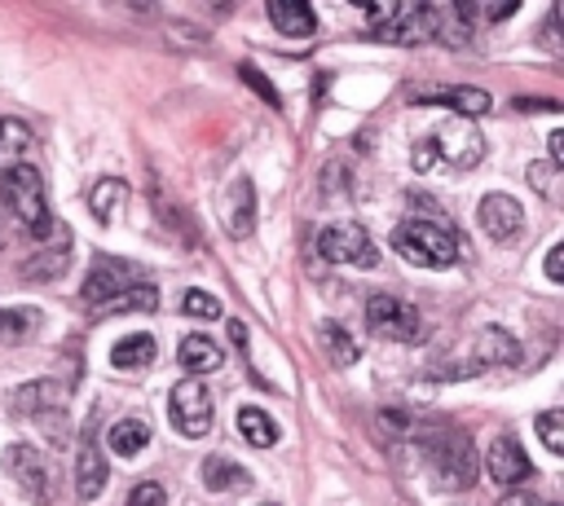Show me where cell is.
Instances as JSON below:
<instances>
[{"label":"cell","instance_id":"obj_10","mask_svg":"<svg viewBox=\"0 0 564 506\" xmlns=\"http://www.w3.org/2000/svg\"><path fill=\"white\" fill-rule=\"evenodd\" d=\"M167 414H172V427L189 440L207 436L212 431V414H216V400H212V387L203 378H181L167 396Z\"/></svg>","mask_w":564,"mask_h":506},{"label":"cell","instance_id":"obj_7","mask_svg":"<svg viewBox=\"0 0 564 506\" xmlns=\"http://www.w3.org/2000/svg\"><path fill=\"white\" fill-rule=\"evenodd\" d=\"M516 356H520V343H516L502 326H485V330H476L471 348H467L458 361L441 365L436 374H441V378H467V374H480V370H489V365H511Z\"/></svg>","mask_w":564,"mask_h":506},{"label":"cell","instance_id":"obj_8","mask_svg":"<svg viewBox=\"0 0 564 506\" xmlns=\"http://www.w3.org/2000/svg\"><path fill=\"white\" fill-rule=\"evenodd\" d=\"M366 326L388 343H419L423 339V312L397 295H370L366 299Z\"/></svg>","mask_w":564,"mask_h":506},{"label":"cell","instance_id":"obj_26","mask_svg":"<svg viewBox=\"0 0 564 506\" xmlns=\"http://www.w3.org/2000/svg\"><path fill=\"white\" fill-rule=\"evenodd\" d=\"M106 444H110V453L132 458V453H141V449L150 444V427H145L141 418H123V422H115V427H110Z\"/></svg>","mask_w":564,"mask_h":506},{"label":"cell","instance_id":"obj_17","mask_svg":"<svg viewBox=\"0 0 564 506\" xmlns=\"http://www.w3.org/2000/svg\"><path fill=\"white\" fill-rule=\"evenodd\" d=\"M220 220L229 229V238H247L256 229V185L247 176L229 180L225 189V207H220Z\"/></svg>","mask_w":564,"mask_h":506},{"label":"cell","instance_id":"obj_34","mask_svg":"<svg viewBox=\"0 0 564 506\" xmlns=\"http://www.w3.org/2000/svg\"><path fill=\"white\" fill-rule=\"evenodd\" d=\"M551 176H555L551 163H529V180H533L538 194H551Z\"/></svg>","mask_w":564,"mask_h":506},{"label":"cell","instance_id":"obj_1","mask_svg":"<svg viewBox=\"0 0 564 506\" xmlns=\"http://www.w3.org/2000/svg\"><path fill=\"white\" fill-rule=\"evenodd\" d=\"M414 440L427 458V471L432 480L445 488V493H458V488H471L476 480V449H471V436L454 422H423L414 427Z\"/></svg>","mask_w":564,"mask_h":506},{"label":"cell","instance_id":"obj_14","mask_svg":"<svg viewBox=\"0 0 564 506\" xmlns=\"http://www.w3.org/2000/svg\"><path fill=\"white\" fill-rule=\"evenodd\" d=\"M476 220H480L485 238H494V242H516L520 229H524V207H520L511 194H485Z\"/></svg>","mask_w":564,"mask_h":506},{"label":"cell","instance_id":"obj_36","mask_svg":"<svg viewBox=\"0 0 564 506\" xmlns=\"http://www.w3.org/2000/svg\"><path fill=\"white\" fill-rule=\"evenodd\" d=\"M546 277H551V282H560V242L546 251Z\"/></svg>","mask_w":564,"mask_h":506},{"label":"cell","instance_id":"obj_4","mask_svg":"<svg viewBox=\"0 0 564 506\" xmlns=\"http://www.w3.org/2000/svg\"><path fill=\"white\" fill-rule=\"evenodd\" d=\"M0 202H4V207H9L35 238L53 233L48 189H44L40 167H31V163H13V167H4V172H0Z\"/></svg>","mask_w":564,"mask_h":506},{"label":"cell","instance_id":"obj_27","mask_svg":"<svg viewBox=\"0 0 564 506\" xmlns=\"http://www.w3.org/2000/svg\"><path fill=\"white\" fill-rule=\"evenodd\" d=\"M154 304H159V290H154L150 282H141V286H132V290H123V295L97 304V312H101V317H110V312H154Z\"/></svg>","mask_w":564,"mask_h":506},{"label":"cell","instance_id":"obj_28","mask_svg":"<svg viewBox=\"0 0 564 506\" xmlns=\"http://www.w3.org/2000/svg\"><path fill=\"white\" fill-rule=\"evenodd\" d=\"M26 145H31V128L22 119H0V172L22 163Z\"/></svg>","mask_w":564,"mask_h":506},{"label":"cell","instance_id":"obj_13","mask_svg":"<svg viewBox=\"0 0 564 506\" xmlns=\"http://www.w3.org/2000/svg\"><path fill=\"white\" fill-rule=\"evenodd\" d=\"M410 101H419V106H445V110H454V119H480V114L494 106L489 92L467 88V84H427V88H410Z\"/></svg>","mask_w":564,"mask_h":506},{"label":"cell","instance_id":"obj_9","mask_svg":"<svg viewBox=\"0 0 564 506\" xmlns=\"http://www.w3.org/2000/svg\"><path fill=\"white\" fill-rule=\"evenodd\" d=\"M317 255L330 260V264H352V268H375L379 264V246L370 242V233L352 220H339V224H326L317 233Z\"/></svg>","mask_w":564,"mask_h":506},{"label":"cell","instance_id":"obj_5","mask_svg":"<svg viewBox=\"0 0 564 506\" xmlns=\"http://www.w3.org/2000/svg\"><path fill=\"white\" fill-rule=\"evenodd\" d=\"M392 246H397L401 260H410V264H419V268H449V264L458 260V246H463V242H458L445 224L410 216V220H401V224L392 229Z\"/></svg>","mask_w":564,"mask_h":506},{"label":"cell","instance_id":"obj_40","mask_svg":"<svg viewBox=\"0 0 564 506\" xmlns=\"http://www.w3.org/2000/svg\"><path fill=\"white\" fill-rule=\"evenodd\" d=\"M260 506H273V502H260Z\"/></svg>","mask_w":564,"mask_h":506},{"label":"cell","instance_id":"obj_33","mask_svg":"<svg viewBox=\"0 0 564 506\" xmlns=\"http://www.w3.org/2000/svg\"><path fill=\"white\" fill-rule=\"evenodd\" d=\"M163 502H167L163 484H154V480H141V484L128 493V502H123V506H163Z\"/></svg>","mask_w":564,"mask_h":506},{"label":"cell","instance_id":"obj_18","mask_svg":"<svg viewBox=\"0 0 564 506\" xmlns=\"http://www.w3.org/2000/svg\"><path fill=\"white\" fill-rule=\"evenodd\" d=\"M66 264H70V233L53 224V242H48V246H35V255L22 260L18 273L31 277V282H53V277L66 273Z\"/></svg>","mask_w":564,"mask_h":506},{"label":"cell","instance_id":"obj_3","mask_svg":"<svg viewBox=\"0 0 564 506\" xmlns=\"http://www.w3.org/2000/svg\"><path fill=\"white\" fill-rule=\"evenodd\" d=\"M9 414H13L18 422L40 427L53 444H66V440H70V427H66V418H70V414H66V387L53 383V378H31V383L13 387Z\"/></svg>","mask_w":564,"mask_h":506},{"label":"cell","instance_id":"obj_24","mask_svg":"<svg viewBox=\"0 0 564 506\" xmlns=\"http://www.w3.org/2000/svg\"><path fill=\"white\" fill-rule=\"evenodd\" d=\"M123 198H128V185H123L119 176H101V180L88 189V211H93L97 220H115V211L123 207Z\"/></svg>","mask_w":564,"mask_h":506},{"label":"cell","instance_id":"obj_31","mask_svg":"<svg viewBox=\"0 0 564 506\" xmlns=\"http://www.w3.org/2000/svg\"><path fill=\"white\" fill-rule=\"evenodd\" d=\"M181 312H185V317H194V321H212V317H220V299H216V295H207V290H185Z\"/></svg>","mask_w":564,"mask_h":506},{"label":"cell","instance_id":"obj_6","mask_svg":"<svg viewBox=\"0 0 564 506\" xmlns=\"http://www.w3.org/2000/svg\"><path fill=\"white\" fill-rule=\"evenodd\" d=\"M366 18L375 22V35L388 44H427L436 35V9L432 4H379Z\"/></svg>","mask_w":564,"mask_h":506},{"label":"cell","instance_id":"obj_32","mask_svg":"<svg viewBox=\"0 0 564 506\" xmlns=\"http://www.w3.org/2000/svg\"><path fill=\"white\" fill-rule=\"evenodd\" d=\"M238 75H242V84H251V88H256V92H260V97H264V101H269L273 110L282 106V97L273 92V84H269V79H264V75H260V70L251 66V62H242V66H238Z\"/></svg>","mask_w":564,"mask_h":506},{"label":"cell","instance_id":"obj_2","mask_svg":"<svg viewBox=\"0 0 564 506\" xmlns=\"http://www.w3.org/2000/svg\"><path fill=\"white\" fill-rule=\"evenodd\" d=\"M480 158H485V136L476 132L471 119H449V123H441L432 136H419L414 150H410V163H414V172H423V176H427L436 163H445V167H454V172H471Z\"/></svg>","mask_w":564,"mask_h":506},{"label":"cell","instance_id":"obj_35","mask_svg":"<svg viewBox=\"0 0 564 506\" xmlns=\"http://www.w3.org/2000/svg\"><path fill=\"white\" fill-rule=\"evenodd\" d=\"M546 145H551V167H560L564 163V132H551Z\"/></svg>","mask_w":564,"mask_h":506},{"label":"cell","instance_id":"obj_19","mask_svg":"<svg viewBox=\"0 0 564 506\" xmlns=\"http://www.w3.org/2000/svg\"><path fill=\"white\" fill-rule=\"evenodd\" d=\"M269 22L291 40H308L317 31V13L304 0H269Z\"/></svg>","mask_w":564,"mask_h":506},{"label":"cell","instance_id":"obj_23","mask_svg":"<svg viewBox=\"0 0 564 506\" xmlns=\"http://www.w3.org/2000/svg\"><path fill=\"white\" fill-rule=\"evenodd\" d=\"M198 475H203V484H207L212 493H229V488H247V484H251L247 466H238L234 458H207Z\"/></svg>","mask_w":564,"mask_h":506},{"label":"cell","instance_id":"obj_11","mask_svg":"<svg viewBox=\"0 0 564 506\" xmlns=\"http://www.w3.org/2000/svg\"><path fill=\"white\" fill-rule=\"evenodd\" d=\"M0 466L22 484V493H31L40 506H48L53 502V493H57V475H53V466H48V458L35 449V444H9L4 453H0Z\"/></svg>","mask_w":564,"mask_h":506},{"label":"cell","instance_id":"obj_12","mask_svg":"<svg viewBox=\"0 0 564 506\" xmlns=\"http://www.w3.org/2000/svg\"><path fill=\"white\" fill-rule=\"evenodd\" d=\"M145 277H141V268L132 264V260H119V255H97L93 264H88V273H84V286H79V295H84V304H106V299H115V295H123V290H132V286H141Z\"/></svg>","mask_w":564,"mask_h":506},{"label":"cell","instance_id":"obj_38","mask_svg":"<svg viewBox=\"0 0 564 506\" xmlns=\"http://www.w3.org/2000/svg\"><path fill=\"white\" fill-rule=\"evenodd\" d=\"M229 334H234V343H238V348L247 343V326H242V321H229Z\"/></svg>","mask_w":564,"mask_h":506},{"label":"cell","instance_id":"obj_29","mask_svg":"<svg viewBox=\"0 0 564 506\" xmlns=\"http://www.w3.org/2000/svg\"><path fill=\"white\" fill-rule=\"evenodd\" d=\"M317 339H322V348L330 352V361H335V365H357V356H361V348L352 343V334H348L344 326H335V321H322V330H317Z\"/></svg>","mask_w":564,"mask_h":506},{"label":"cell","instance_id":"obj_30","mask_svg":"<svg viewBox=\"0 0 564 506\" xmlns=\"http://www.w3.org/2000/svg\"><path fill=\"white\" fill-rule=\"evenodd\" d=\"M538 436H542L546 453H564V414L560 409H542L538 414Z\"/></svg>","mask_w":564,"mask_h":506},{"label":"cell","instance_id":"obj_39","mask_svg":"<svg viewBox=\"0 0 564 506\" xmlns=\"http://www.w3.org/2000/svg\"><path fill=\"white\" fill-rule=\"evenodd\" d=\"M0 242H4V229H0Z\"/></svg>","mask_w":564,"mask_h":506},{"label":"cell","instance_id":"obj_37","mask_svg":"<svg viewBox=\"0 0 564 506\" xmlns=\"http://www.w3.org/2000/svg\"><path fill=\"white\" fill-rule=\"evenodd\" d=\"M502 506H542V502L529 497V493H520V497H502Z\"/></svg>","mask_w":564,"mask_h":506},{"label":"cell","instance_id":"obj_15","mask_svg":"<svg viewBox=\"0 0 564 506\" xmlns=\"http://www.w3.org/2000/svg\"><path fill=\"white\" fill-rule=\"evenodd\" d=\"M101 488H106V458H101V449H97V427L84 422L79 449H75V493H79L84 502H93Z\"/></svg>","mask_w":564,"mask_h":506},{"label":"cell","instance_id":"obj_22","mask_svg":"<svg viewBox=\"0 0 564 506\" xmlns=\"http://www.w3.org/2000/svg\"><path fill=\"white\" fill-rule=\"evenodd\" d=\"M40 326H44V312L31 308V304L0 308V343H22V339H31Z\"/></svg>","mask_w":564,"mask_h":506},{"label":"cell","instance_id":"obj_21","mask_svg":"<svg viewBox=\"0 0 564 506\" xmlns=\"http://www.w3.org/2000/svg\"><path fill=\"white\" fill-rule=\"evenodd\" d=\"M154 352H159V343H154V334H123V339H115V348H110V365L115 370H141V365H150L154 361Z\"/></svg>","mask_w":564,"mask_h":506},{"label":"cell","instance_id":"obj_20","mask_svg":"<svg viewBox=\"0 0 564 506\" xmlns=\"http://www.w3.org/2000/svg\"><path fill=\"white\" fill-rule=\"evenodd\" d=\"M176 361L189 370V378H198V374L220 370V365H225V352H220V343L207 339V334H185L181 348H176Z\"/></svg>","mask_w":564,"mask_h":506},{"label":"cell","instance_id":"obj_25","mask_svg":"<svg viewBox=\"0 0 564 506\" xmlns=\"http://www.w3.org/2000/svg\"><path fill=\"white\" fill-rule=\"evenodd\" d=\"M238 436H242L247 444H256V449H269V444L278 440V422H273L264 409L242 405V409H238Z\"/></svg>","mask_w":564,"mask_h":506},{"label":"cell","instance_id":"obj_16","mask_svg":"<svg viewBox=\"0 0 564 506\" xmlns=\"http://www.w3.org/2000/svg\"><path fill=\"white\" fill-rule=\"evenodd\" d=\"M485 471H489L494 484H520V480H529V458H524L520 440L507 436V431H498L489 440V449H485Z\"/></svg>","mask_w":564,"mask_h":506}]
</instances>
